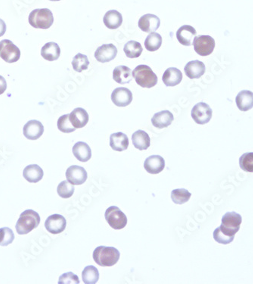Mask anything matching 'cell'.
I'll return each instance as SVG.
<instances>
[{"label": "cell", "mask_w": 253, "mask_h": 284, "mask_svg": "<svg viewBox=\"0 0 253 284\" xmlns=\"http://www.w3.org/2000/svg\"><path fill=\"white\" fill-rule=\"evenodd\" d=\"M94 261L101 267H112L120 260V252L114 247L100 246L94 252Z\"/></svg>", "instance_id": "obj_1"}, {"label": "cell", "mask_w": 253, "mask_h": 284, "mask_svg": "<svg viewBox=\"0 0 253 284\" xmlns=\"http://www.w3.org/2000/svg\"><path fill=\"white\" fill-rule=\"evenodd\" d=\"M40 216L34 210H27L20 214V218L16 224V230L19 235L30 234L38 228L40 224Z\"/></svg>", "instance_id": "obj_2"}, {"label": "cell", "mask_w": 253, "mask_h": 284, "mask_svg": "<svg viewBox=\"0 0 253 284\" xmlns=\"http://www.w3.org/2000/svg\"><path fill=\"white\" fill-rule=\"evenodd\" d=\"M133 78L136 83L142 88H154L158 84V76L152 70L151 68L147 66H139L134 70Z\"/></svg>", "instance_id": "obj_3"}, {"label": "cell", "mask_w": 253, "mask_h": 284, "mask_svg": "<svg viewBox=\"0 0 253 284\" xmlns=\"http://www.w3.org/2000/svg\"><path fill=\"white\" fill-rule=\"evenodd\" d=\"M29 23L34 28L47 30L54 24V14L48 8L34 10L29 16Z\"/></svg>", "instance_id": "obj_4"}, {"label": "cell", "mask_w": 253, "mask_h": 284, "mask_svg": "<svg viewBox=\"0 0 253 284\" xmlns=\"http://www.w3.org/2000/svg\"><path fill=\"white\" fill-rule=\"evenodd\" d=\"M242 216L236 212H228L222 218V224L220 230L222 233L230 238H235L239 232L242 224Z\"/></svg>", "instance_id": "obj_5"}, {"label": "cell", "mask_w": 253, "mask_h": 284, "mask_svg": "<svg viewBox=\"0 0 253 284\" xmlns=\"http://www.w3.org/2000/svg\"><path fill=\"white\" fill-rule=\"evenodd\" d=\"M105 218L110 226L116 230L124 229L128 224V218L116 206H112L106 210Z\"/></svg>", "instance_id": "obj_6"}, {"label": "cell", "mask_w": 253, "mask_h": 284, "mask_svg": "<svg viewBox=\"0 0 253 284\" xmlns=\"http://www.w3.org/2000/svg\"><path fill=\"white\" fill-rule=\"evenodd\" d=\"M0 58L7 63L17 62L20 58V51L12 41L4 40L0 42Z\"/></svg>", "instance_id": "obj_7"}, {"label": "cell", "mask_w": 253, "mask_h": 284, "mask_svg": "<svg viewBox=\"0 0 253 284\" xmlns=\"http://www.w3.org/2000/svg\"><path fill=\"white\" fill-rule=\"evenodd\" d=\"M194 50L201 56H208L214 52L216 40L210 36H196L194 40Z\"/></svg>", "instance_id": "obj_8"}, {"label": "cell", "mask_w": 253, "mask_h": 284, "mask_svg": "<svg viewBox=\"0 0 253 284\" xmlns=\"http://www.w3.org/2000/svg\"><path fill=\"white\" fill-rule=\"evenodd\" d=\"M212 110L205 102H200L192 110V118L196 123L200 125L210 123L212 118Z\"/></svg>", "instance_id": "obj_9"}, {"label": "cell", "mask_w": 253, "mask_h": 284, "mask_svg": "<svg viewBox=\"0 0 253 284\" xmlns=\"http://www.w3.org/2000/svg\"><path fill=\"white\" fill-rule=\"evenodd\" d=\"M66 178L68 182L74 186H80L88 180V174L84 168L73 166L66 172Z\"/></svg>", "instance_id": "obj_10"}, {"label": "cell", "mask_w": 253, "mask_h": 284, "mask_svg": "<svg viewBox=\"0 0 253 284\" xmlns=\"http://www.w3.org/2000/svg\"><path fill=\"white\" fill-rule=\"evenodd\" d=\"M46 229L52 234H60L66 230L67 226L66 219L60 214L50 216L45 223Z\"/></svg>", "instance_id": "obj_11"}, {"label": "cell", "mask_w": 253, "mask_h": 284, "mask_svg": "<svg viewBox=\"0 0 253 284\" xmlns=\"http://www.w3.org/2000/svg\"><path fill=\"white\" fill-rule=\"evenodd\" d=\"M112 101L118 107L128 106L133 101V94L126 88H117L112 94Z\"/></svg>", "instance_id": "obj_12"}, {"label": "cell", "mask_w": 253, "mask_h": 284, "mask_svg": "<svg viewBox=\"0 0 253 284\" xmlns=\"http://www.w3.org/2000/svg\"><path fill=\"white\" fill-rule=\"evenodd\" d=\"M118 50L113 44H106L98 47L95 52V58L98 62L107 63L117 57Z\"/></svg>", "instance_id": "obj_13"}, {"label": "cell", "mask_w": 253, "mask_h": 284, "mask_svg": "<svg viewBox=\"0 0 253 284\" xmlns=\"http://www.w3.org/2000/svg\"><path fill=\"white\" fill-rule=\"evenodd\" d=\"M138 25L142 32L148 34L154 33L160 28L161 20L155 14H145L140 18Z\"/></svg>", "instance_id": "obj_14"}, {"label": "cell", "mask_w": 253, "mask_h": 284, "mask_svg": "<svg viewBox=\"0 0 253 284\" xmlns=\"http://www.w3.org/2000/svg\"><path fill=\"white\" fill-rule=\"evenodd\" d=\"M44 126L40 122L36 120H30L24 126V135L30 140H36L42 136Z\"/></svg>", "instance_id": "obj_15"}, {"label": "cell", "mask_w": 253, "mask_h": 284, "mask_svg": "<svg viewBox=\"0 0 253 284\" xmlns=\"http://www.w3.org/2000/svg\"><path fill=\"white\" fill-rule=\"evenodd\" d=\"M145 170L151 174H158L166 168V161L160 156H152L144 163Z\"/></svg>", "instance_id": "obj_16"}, {"label": "cell", "mask_w": 253, "mask_h": 284, "mask_svg": "<svg viewBox=\"0 0 253 284\" xmlns=\"http://www.w3.org/2000/svg\"><path fill=\"white\" fill-rule=\"evenodd\" d=\"M196 30L192 26L184 25L176 32V39L184 46H190L192 44L194 38H196Z\"/></svg>", "instance_id": "obj_17"}, {"label": "cell", "mask_w": 253, "mask_h": 284, "mask_svg": "<svg viewBox=\"0 0 253 284\" xmlns=\"http://www.w3.org/2000/svg\"><path fill=\"white\" fill-rule=\"evenodd\" d=\"M185 73L190 79H200L206 73V66L204 62L196 60L190 62L184 68Z\"/></svg>", "instance_id": "obj_18"}, {"label": "cell", "mask_w": 253, "mask_h": 284, "mask_svg": "<svg viewBox=\"0 0 253 284\" xmlns=\"http://www.w3.org/2000/svg\"><path fill=\"white\" fill-rule=\"evenodd\" d=\"M90 117L88 112L82 108H75L70 114V120L76 129L84 128L88 122Z\"/></svg>", "instance_id": "obj_19"}, {"label": "cell", "mask_w": 253, "mask_h": 284, "mask_svg": "<svg viewBox=\"0 0 253 284\" xmlns=\"http://www.w3.org/2000/svg\"><path fill=\"white\" fill-rule=\"evenodd\" d=\"M182 80H183V74L179 69L175 68L167 69L162 76V80L166 86L170 88L180 84Z\"/></svg>", "instance_id": "obj_20"}, {"label": "cell", "mask_w": 253, "mask_h": 284, "mask_svg": "<svg viewBox=\"0 0 253 284\" xmlns=\"http://www.w3.org/2000/svg\"><path fill=\"white\" fill-rule=\"evenodd\" d=\"M75 158L82 162H88L92 158V150L86 142H78L73 147Z\"/></svg>", "instance_id": "obj_21"}, {"label": "cell", "mask_w": 253, "mask_h": 284, "mask_svg": "<svg viewBox=\"0 0 253 284\" xmlns=\"http://www.w3.org/2000/svg\"><path fill=\"white\" fill-rule=\"evenodd\" d=\"M129 144L130 142H129L128 138L122 132L113 134L110 136V146L114 151H125L128 148Z\"/></svg>", "instance_id": "obj_22"}, {"label": "cell", "mask_w": 253, "mask_h": 284, "mask_svg": "<svg viewBox=\"0 0 253 284\" xmlns=\"http://www.w3.org/2000/svg\"><path fill=\"white\" fill-rule=\"evenodd\" d=\"M24 178L27 182L32 184H36L44 178V170L38 164H30L24 170Z\"/></svg>", "instance_id": "obj_23"}, {"label": "cell", "mask_w": 253, "mask_h": 284, "mask_svg": "<svg viewBox=\"0 0 253 284\" xmlns=\"http://www.w3.org/2000/svg\"><path fill=\"white\" fill-rule=\"evenodd\" d=\"M113 79L119 84H130L133 79V73L132 69L126 66H118L116 68L113 72Z\"/></svg>", "instance_id": "obj_24"}, {"label": "cell", "mask_w": 253, "mask_h": 284, "mask_svg": "<svg viewBox=\"0 0 253 284\" xmlns=\"http://www.w3.org/2000/svg\"><path fill=\"white\" fill-rule=\"evenodd\" d=\"M41 55L47 61H57L61 56V48L56 42H48L42 47Z\"/></svg>", "instance_id": "obj_25"}, {"label": "cell", "mask_w": 253, "mask_h": 284, "mask_svg": "<svg viewBox=\"0 0 253 284\" xmlns=\"http://www.w3.org/2000/svg\"><path fill=\"white\" fill-rule=\"evenodd\" d=\"M174 120L173 114L169 111H163L156 113L152 119V123L158 129L168 128Z\"/></svg>", "instance_id": "obj_26"}, {"label": "cell", "mask_w": 253, "mask_h": 284, "mask_svg": "<svg viewBox=\"0 0 253 284\" xmlns=\"http://www.w3.org/2000/svg\"><path fill=\"white\" fill-rule=\"evenodd\" d=\"M236 103L240 111H250L253 108V92L248 90L240 92L236 96Z\"/></svg>", "instance_id": "obj_27"}, {"label": "cell", "mask_w": 253, "mask_h": 284, "mask_svg": "<svg viewBox=\"0 0 253 284\" xmlns=\"http://www.w3.org/2000/svg\"><path fill=\"white\" fill-rule=\"evenodd\" d=\"M104 24L108 29L116 30L119 28L123 23L122 14L116 10H111L104 16Z\"/></svg>", "instance_id": "obj_28"}, {"label": "cell", "mask_w": 253, "mask_h": 284, "mask_svg": "<svg viewBox=\"0 0 253 284\" xmlns=\"http://www.w3.org/2000/svg\"><path fill=\"white\" fill-rule=\"evenodd\" d=\"M132 142L135 148L140 151L148 150L151 145V140L146 132L138 130L132 136Z\"/></svg>", "instance_id": "obj_29"}, {"label": "cell", "mask_w": 253, "mask_h": 284, "mask_svg": "<svg viewBox=\"0 0 253 284\" xmlns=\"http://www.w3.org/2000/svg\"><path fill=\"white\" fill-rule=\"evenodd\" d=\"M124 51L128 58H136L142 55L144 48L140 42L136 41H130L125 45Z\"/></svg>", "instance_id": "obj_30"}, {"label": "cell", "mask_w": 253, "mask_h": 284, "mask_svg": "<svg viewBox=\"0 0 253 284\" xmlns=\"http://www.w3.org/2000/svg\"><path fill=\"white\" fill-rule=\"evenodd\" d=\"M162 45V38L158 33H151L145 41V47L148 51L156 52Z\"/></svg>", "instance_id": "obj_31"}, {"label": "cell", "mask_w": 253, "mask_h": 284, "mask_svg": "<svg viewBox=\"0 0 253 284\" xmlns=\"http://www.w3.org/2000/svg\"><path fill=\"white\" fill-rule=\"evenodd\" d=\"M82 278L84 284H96L100 279V272L94 266H88L82 273Z\"/></svg>", "instance_id": "obj_32"}, {"label": "cell", "mask_w": 253, "mask_h": 284, "mask_svg": "<svg viewBox=\"0 0 253 284\" xmlns=\"http://www.w3.org/2000/svg\"><path fill=\"white\" fill-rule=\"evenodd\" d=\"M192 194L185 189H176L172 191V200L175 204H183L189 202Z\"/></svg>", "instance_id": "obj_33"}, {"label": "cell", "mask_w": 253, "mask_h": 284, "mask_svg": "<svg viewBox=\"0 0 253 284\" xmlns=\"http://www.w3.org/2000/svg\"><path fill=\"white\" fill-rule=\"evenodd\" d=\"M90 62L88 57L82 54H78L72 61L74 70L78 73H82L84 70H88Z\"/></svg>", "instance_id": "obj_34"}, {"label": "cell", "mask_w": 253, "mask_h": 284, "mask_svg": "<svg viewBox=\"0 0 253 284\" xmlns=\"http://www.w3.org/2000/svg\"><path fill=\"white\" fill-rule=\"evenodd\" d=\"M14 232L8 228H4L0 229V246H8L14 242Z\"/></svg>", "instance_id": "obj_35"}, {"label": "cell", "mask_w": 253, "mask_h": 284, "mask_svg": "<svg viewBox=\"0 0 253 284\" xmlns=\"http://www.w3.org/2000/svg\"><path fill=\"white\" fill-rule=\"evenodd\" d=\"M58 128L60 132L64 134L73 133L76 128L73 126L70 120V114L62 116L58 120Z\"/></svg>", "instance_id": "obj_36"}, {"label": "cell", "mask_w": 253, "mask_h": 284, "mask_svg": "<svg viewBox=\"0 0 253 284\" xmlns=\"http://www.w3.org/2000/svg\"><path fill=\"white\" fill-rule=\"evenodd\" d=\"M58 196L62 198H69L74 194L75 188L73 184L68 182H62L58 186Z\"/></svg>", "instance_id": "obj_37"}, {"label": "cell", "mask_w": 253, "mask_h": 284, "mask_svg": "<svg viewBox=\"0 0 253 284\" xmlns=\"http://www.w3.org/2000/svg\"><path fill=\"white\" fill-rule=\"evenodd\" d=\"M240 166L244 172L253 173V152L242 154L240 158Z\"/></svg>", "instance_id": "obj_38"}, {"label": "cell", "mask_w": 253, "mask_h": 284, "mask_svg": "<svg viewBox=\"0 0 253 284\" xmlns=\"http://www.w3.org/2000/svg\"><path fill=\"white\" fill-rule=\"evenodd\" d=\"M214 239L216 242L220 244H223V245H228V244H232V242L234 240V238L226 236L224 234L222 233L220 228H217V229L214 230Z\"/></svg>", "instance_id": "obj_39"}, {"label": "cell", "mask_w": 253, "mask_h": 284, "mask_svg": "<svg viewBox=\"0 0 253 284\" xmlns=\"http://www.w3.org/2000/svg\"><path fill=\"white\" fill-rule=\"evenodd\" d=\"M58 284H80L79 278L77 275L74 274L69 272V273L64 274L62 276H60V281Z\"/></svg>", "instance_id": "obj_40"}, {"label": "cell", "mask_w": 253, "mask_h": 284, "mask_svg": "<svg viewBox=\"0 0 253 284\" xmlns=\"http://www.w3.org/2000/svg\"><path fill=\"white\" fill-rule=\"evenodd\" d=\"M7 90V83L4 76H0V95H2Z\"/></svg>", "instance_id": "obj_41"}, {"label": "cell", "mask_w": 253, "mask_h": 284, "mask_svg": "<svg viewBox=\"0 0 253 284\" xmlns=\"http://www.w3.org/2000/svg\"><path fill=\"white\" fill-rule=\"evenodd\" d=\"M6 30L7 27L5 22L2 20V19H0V38H2V36H4V35L6 34Z\"/></svg>", "instance_id": "obj_42"}, {"label": "cell", "mask_w": 253, "mask_h": 284, "mask_svg": "<svg viewBox=\"0 0 253 284\" xmlns=\"http://www.w3.org/2000/svg\"><path fill=\"white\" fill-rule=\"evenodd\" d=\"M50 1H52V2H58V1H61V0H50Z\"/></svg>", "instance_id": "obj_43"}]
</instances>
